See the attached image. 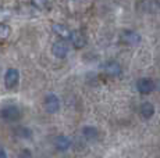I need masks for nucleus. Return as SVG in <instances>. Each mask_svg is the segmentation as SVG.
<instances>
[{
    "label": "nucleus",
    "instance_id": "obj_1",
    "mask_svg": "<svg viewBox=\"0 0 160 158\" xmlns=\"http://www.w3.org/2000/svg\"><path fill=\"white\" fill-rule=\"evenodd\" d=\"M0 117L8 122H15L21 118V111L17 105H6L0 111Z\"/></svg>",
    "mask_w": 160,
    "mask_h": 158
},
{
    "label": "nucleus",
    "instance_id": "obj_8",
    "mask_svg": "<svg viewBox=\"0 0 160 158\" xmlns=\"http://www.w3.org/2000/svg\"><path fill=\"white\" fill-rule=\"evenodd\" d=\"M52 29H53V32L56 33V35H58L60 38L63 39H70V33H71V31L68 29V26L63 25V24H53V26H52Z\"/></svg>",
    "mask_w": 160,
    "mask_h": 158
},
{
    "label": "nucleus",
    "instance_id": "obj_4",
    "mask_svg": "<svg viewBox=\"0 0 160 158\" xmlns=\"http://www.w3.org/2000/svg\"><path fill=\"white\" fill-rule=\"evenodd\" d=\"M153 87H155V83L148 78H141L137 82V89L141 95H149V93H152Z\"/></svg>",
    "mask_w": 160,
    "mask_h": 158
},
{
    "label": "nucleus",
    "instance_id": "obj_13",
    "mask_svg": "<svg viewBox=\"0 0 160 158\" xmlns=\"http://www.w3.org/2000/svg\"><path fill=\"white\" fill-rule=\"evenodd\" d=\"M82 132H84V136L87 139H96V136H98V130L93 126H85L82 129Z\"/></svg>",
    "mask_w": 160,
    "mask_h": 158
},
{
    "label": "nucleus",
    "instance_id": "obj_10",
    "mask_svg": "<svg viewBox=\"0 0 160 158\" xmlns=\"http://www.w3.org/2000/svg\"><path fill=\"white\" fill-rule=\"evenodd\" d=\"M104 71H106L107 75H112V77H117L121 72V68H120V64L117 61H109L104 67Z\"/></svg>",
    "mask_w": 160,
    "mask_h": 158
},
{
    "label": "nucleus",
    "instance_id": "obj_12",
    "mask_svg": "<svg viewBox=\"0 0 160 158\" xmlns=\"http://www.w3.org/2000/svg\"><path fill=\"white\" fill-rule=\"evenodd\" d=\"M10 33H11V28L7 24H0V42L6 40L10 36Z\"/></svg>",
    "mask_w": 160,
    "mask_h": 158
},
{
    "label": "nucleus",
    "instance_id": "obj_11",
    "mask_svg": "<svg viewBox=\"0 0 160 158\" xmlns=\"http://www.w3.org/2000/svg\"><path fill=\"white\" fill-rule=\"evenodd\" d=\"M122 39H124V42H125V43H128V44H138L141 42L139 35H138L137 32H132V31L124 32Z\"/></svg>",
    "mask_w": 160,
    "mask_h": 158
},
{
    "label": "nucleus",
    "instance_id": "obj_9",
    "mask_svg": "<svg viewBox=\"0 0 160 158\" xmlns=\"http://www.w3.org/2000/svg\"><path fill=\"white\" fill-rule=\"evenodd\" d=\"M139 111H141V115H142L145 119H149V118H152L153 114H155V107H153L152 103H143V104H141Z\"/></svg>",
    "mask_w": 160,
    "mask_h": 158
},
{
    "label": "nucleus",
    "instance_id": "obj_15",
    "mask_svg": "<svg viewBox=\"0 0 160 158\" xmlns=\"http://www.w3.org/2000/svg\"><path fill=\"white\" fill-rule=\"evenodd\" d=\"M0 158H7V154H6V150L0 146Z\"/></svg>",
    "mask_w": 160,
    "mask_h": 158
},
{
    "label": "nucleus",
    "instance_id": "obj_14",
    "mask_svg": "<svg viewBox=\"0 0 160 158\" xmlns=\"http://www.w3.org/2000/svg\"><path fill=\"white\" fill-rule=\"evenodd\" d=\"M17 135L21 136V137H31V130L27 129V128H18L17 129Z\"/></svg>",
    "mask_w": 160,
    "mask_h": 158
},
{
    "label": "nucleus",
    "instance_id": "obj_7",
    "mask_svg": "<svg viewBox=\"0 0 160 158\" xmlns=\"http://www.w3.org/2000/svg\"><path fill=\"white\" fill-rule=\"evenodd\" d=\"M70 39H71L72 44L77 49L84 47L85 43H87V40H85V36L82 35L79 31H71V33H70Z\"/></svg>",
    "mask_w": 160,
    "mask_h": 158
},
{
    "label": "nucleus",
    "instance_id": "obj_6",
    "mask_svg": "<svg viewBox=\"0 0 160 158\" xmlns=\"http://www.w3.org/2000/svg\"><path fill=\"white\" fill-rule=\"evenodd\" d=\"M54 147H56L58 151H67L71 147V142H70V139L67 137V136L60 135L54 139Z\"/></svg>",
    "mask_w": 160,
    "mask_h": 158
},
{
    "label": "nucleus",
    "instance_id": "obj_3",
    "mask_svg": "<svg viewBox=\"0 0 160 158\" xmlns=\"http://www.w3.org/2000/svg\"><path fill=\"white\" fill-rule=\"evenodd\" d=\"M45 108H46V111L50 112V114L57 112L58 108H60V100H58V97L56 95H53V93L46 96L45 97Z\"/></svg>",
    "mask_w": 160,
    "mask_h": 158
},
{
    "label": "nucleus",
    "instance_id": "obj_5",
    "mask_svg": "<svg viewBox=\"0 0 160 158\" xmlns=\"http://www.w3.org/2000/svg\"><path fill=\"white\" fill-rule=\"evenodd\" d=\"M52 53L53 56H56L57 58H64V57L68 54V44L66 42L60 40V42H56L52 47Z\"/></svg>",
    "mask_w": 160,
    "mask_h": 158
},
{
    "label": "nucleus",
    "instance_id": "obj_2",
    "mask_svg": "<svg viewBox=\"0 0 160 158\" xmlns=\"http://www.w3.org/2000/svg\"><path fill=\"white\" fill-rule=\"evenodd\" d=\"M20 81V74L15 68H8L4 75V85L7 89H14Z\"/></svg>",
    "mask_w": 160,
    "mask_h": 158
}]
</instances>
